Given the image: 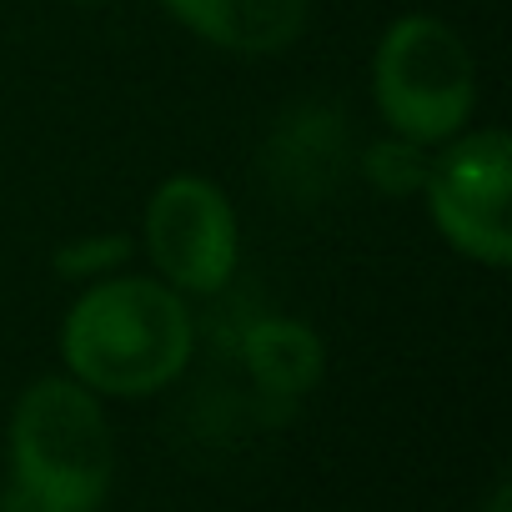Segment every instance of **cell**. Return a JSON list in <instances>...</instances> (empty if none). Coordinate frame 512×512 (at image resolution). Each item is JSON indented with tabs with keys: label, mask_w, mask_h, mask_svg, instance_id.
<instances>
[{
	"label": "cell",
	"mask_w": 512,
	"mask_h": 512,
	"mask_svg": "<svg viewBox=\"0 0 512 512\" xmlns=\"http://www.w3.org/2000/svg\"><path fill=\"white\" fill-rule=\"evenodd\" d=\"M492 512H512V492H507V487H497V497H492Z\"/></svg>",
	"instance_id": "obj_9"
},
{
	"label": "cell",
	"mask_w": 512,
	"mask_h": 512,
	"mask_svg": "<svg viewBox=\"0 0 512 512\" xmlns=\"http://www.w3.org/2000/svg\"><path fill=\"white\" fill-rule=\"evenodd\" d=\"M146 251L166 287L211 297L236 272V211L206 176H171L146 201Z\"/></svg>",
	"instance_id": "obj_5"
},
{
	"label": "cell",
	"mask_w": 512,
	"mask_h": 512,
	"mask_svg": "<svg viewBox=\"0 0 512 512\" xmlns=\"http://www.w3.org/2000/svg\"><path fill=\"white\" fill-rule=\"evenodd\" d=\"M71 6H91V0H71Z\"/></svg>",
	"instance_id": "obj_10"
},
{
	"label": "cell",
	"mask_w": 512,
	"mask_h": 512,
	"mask_svg": "<svg viewBox=\"0 0 512 512\" xmlns=\"http://www.w3.org/2000/svg\"><path fill=\"white\" fill-rule=\"evenodd\" d=\"M507 191H512V141L497 126L452 141L427 166V181H422L432 226L447 236L452 251L472 256L482 267L512 262Z\"/></svg>",
	"instance_id": "obj_4"
},
{
	"label": "cell",
	"mask_w": 512,
	"mask_h": 512,
	"mask_svg": "<svg viewBox=\"0 0 512 512\" xmlns=\"http://www.w3.org/2000/svg\"><path fill=\"white\" fill-rule=\"evenodd\" d=\"M372 96L382 121L417 146L457 136L477 101V66L467 41L437 16L392 21L372 56Z\"/></svg>",
	"instance_id": "obj_3"
},
{
	"label": "cell",
	"mask_w": 512,
	"mask_h": 512,
	"mask_svg": "<svg viewBox=\"0 0 512 512\" xmlns=\"http://www.w3.org/2000/svg\"><path fill=\"white\" fill-rule=\"evenodd\" d=\"M161 6L191 36H201L221 51L272 56L302 36L312 0H161Z\"/></svg>",
	"instance_id": "obj_6"
},
{
	"label": "cell",
	"mask_w": 512,
	"mask_h": 512,
	"mask_svg": "<svg viewBox=\"0 0 512 512\" xmlns=\"http://www.w3.org/2000/svg\"><path fill=\"white\" fill-rule=\"evenodd\" d=\"M427 166H432L427 151H422L417 141H407V136H397V141H377V146L367 151V161H362L367 181H372L377 191H387V196H412V191H422Z\"/></svg>",
	"instance_id": "obj_8"
},
{
	"label": "cell",
	"mask_w": 512,
	"mask_h": 512,
	"mask_svg": "<svg viewBox=\"0 0 512 512\" xmlns=\"http://www.w3.org/2000/svg\"><path fill=\"white\" fill-rule=\"evenodd\" d=\"M191 337V312L176 287L106 277L66 312L61 357L71 377L101 397H146L186 372Z\"/></svg>",
	"instance_id": "obj_1"
},
{
	"label": "cell",
	"mask_w": 512,
	"mask_h": 512,
	"mask_svg": "<svg viewBox=\"0 0 512 512\" xmlns=\"http://www.w3.org/2000/svg\"><path fill=\"white\" fill-rule=\"evenodd\" d=\"M246 372L256 377L267 397H302L307 387H317L322 377V342L317 332H307L302 322H256L241 342Z\"/></svg>",
	"instance_id": "obj_7"
},
{
	"label": "cell",
	"mask_w": 512,
	"mask_h": 512,
	"mask_svg": "<svg viewBox=\"0 0 512 512\" xmlns=\"http://www.w3.org/2000/svg\"><path fill=\"white\" fill-rule=\"evenodd\" d=\"M16 497L31 512H96L111 492V422L91 387L46 377L21 392L11 417Z\"/></svg>",
	"instance_id": "obj_2"
}]
</instances>
